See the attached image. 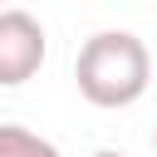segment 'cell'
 I'll list each match as a JSON object with an SVG mask.
<instances>
[{
    "mask_svg": "<svg viewBox=\"0 0 157 157\" xmlns=\"http://www.w3.org/2000/svg\"><path fill=\"white\" fill-rule=\"evenodd\" d=\"M88 157H123V152H113V147H98V152H88Z\"/></svg>",
    "mask_w": 157,
    "mask_h": 157,
    "instance_id": "obj_4",
    "label": "cell"
},
{
    "mask_svg": "<svg viewBox=\"0 0 157 157\" xmlns=\"http://www.w3.org/2000/svg\"><path fill=\"white\" fill-rule=\"evenodd\" d=\"M0 10H5V0H0Z\"/></svg>",
    "mask_w": 157,
    "mask_h": 157,
    "instance_id": "obj_6",
    "label": "cell"
},
{
    "mask_svg": "<svg viewBox=\"0 0 157 157\" xmlns=\"http://www.w3.org/2000/svg\"><path fill=\"white\" fill-rule=\"evenodd\" d=\"M49 39L29 10H0V88H20L44 69Z\"/></svg>",
    "mask_w": 157,
    "mask_h": 157,
    "instance_id": "obj_2",
    "label": "cell"
},
{
    "mask_svg": "<svg viewBox=\"0 0 157 157\" xmlns=\"http://www.w3.org/2000/svg\"><path fill=\"white\" fill-rule=\"evenodd\" d=\"M152 152H157V132H152Z\"/></svg>",
    "mask_w": 157,
    "mask_h": 157,
    "instance_id": "obj_5",
    "label": "cell"
},
{
    "mask_svg": "<svg viewBox=\"0 0 157 157\" xmlns=\"http://www.w3.org/2000/svg\"><path fill=\"white\" fill-rule=\"evenodd\" d=\"M74 83L93 108H132L152 83V54L132 29H98L74 59Z\"/></svg>",
    "mask_w": 157,
    "mask_h": 157,
    "instance_id": "obj_1",
    "label": "cell"
},
{
    "mask_svg": "<svg viewBox=\"0 0 157 157\" xmlns=\"http://www.w3.org/2000/svg\"><path fill=\"white\" fill-rule=\"evenodd\" d=\"M0 157H64V152L20 123H0Z\"/></svg>",
    "mask_w": 157,
    "mask_h": 157,
    "instance_id": "obj_3",
    "label": "cell"
}]
</instances>
